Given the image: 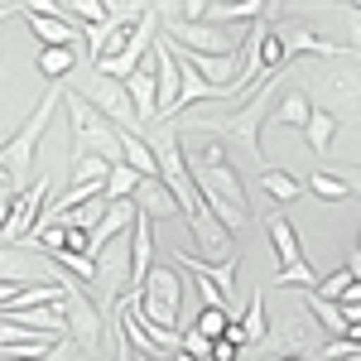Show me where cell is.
<instances>
[{"mask_svg": "<svg viewBox=\"0 0 361 361\" xmlns=\"http://www.w3.org/2000/svg\"><path fill=\"white\" fill-rule=\"evenodd\" d=\"M44 361H92V357H82V352H78V347H73L68 337H58V342H54V352H49Z\"/></svg>", "mask_w": 361, "mask_h": 361, "instance_id": "cell-31", "label": "cell"}, {"mask_svg": "<svg viewBox=\"0 0 361 361\" xmlns=\"http://www.w3.org/2000/svg\"><path fill=\"white\" fill-rule=\"evenodd\" d=\"M106 173H111V164L106 159H97V154H82V159H73V183H106Z\"/></svg>", "mask_w": 361, "mask_h": 361, "instance_id": "cell-26", "label": "cell"}, {"mask_svg": "<svg viewBox=\"0 0 361 361\" xmlns=\"http://www.w3.org/2000/svg\"><path fill=\"white\" fill-rule=\"evenodd\" d=\"M342 15H347V44H342V49L361 54V10L357 5H342Z\"/></svg>", "mask_w": 361, "mask_h": 361, "instance_id": "cell-29", "label": "cell"}, {"mask_svg": "<svg viewBox=\"0 0 361 361\" xmlns=\"http://www.w3.org/2000/svg\"><path fill=\"white\" fill-rule=\"evenodd\" d=\"M154 25H159V10L149 5V15L140 20L135 29H130V39H126V49L116 58H106V63H97V78H111V82H126L130 73H140V63H145V54H149V44H154Z\"/></svg>", "mask_w": 361, "mask_h": 361, "instance_id": "cell-8", "label": "cell"}, {"mask_svg": "<svg viewBox=\"0 0 361 361\" xmlns=\"http://www.w3.org/2000/svg\"><path fill=\"white\" fill-rule=\"evenodd\" d=\"M337 178L347 183V193H352V197H361V164H352V169H337Z\"/></svg>", "mask_w": 361, "mask_h": 361, "instance_id": "cell-33", "label": "cell"}, {"mask_svg": "<svg viewBox=\"0 0 361 361\" xmlns=\"http://www.w3.org/2000/svg\"><path fill=\"white\" fill-rule=\"evenodd\" d=\"M207 361H241V347H236V342H226V337H217V342H212V357Z\"/></svg>", "mask_w": 361, "mask_h": 361, "instance_id": "cell-32", "label": "cell"}, {"mask_svg": "<svg viewBox=\"0 0 361 361\" xmlns=\"http://www.w3.org/2000/svg\"><path fill=\"white\" fill-rule=\"evenodd\" d=\"M25 20H29V34L39 39V49H68V54L87 49V29H78L73 20L54 15V0H34V5H25Z\"/></svg>", "mask_w": 361, "mask_h": 361, "instance_id": "cell-7", "label": "cell"}, {"mask_svg": "<svg viewBox=\"0 0 361 361\" xmlns=\"http://www.w3.org/2000/svg\"><path fill=\"white\" fill-rule=\"evenodd\" d=\"M347 289H352V275H347V270H337V275L318 279V289H313V294H318V299H333V304H337Z\"/></svg>", "mask_w": 361, "mask_h": 361, "instance_id": "cell-27", "label": "cell"}, {"mask_svg": "<svg viewBox=\"0 0 361 361\" xmlns=\"http://www.w3.org/2000/svg\"><path fill=\"white\" fill-rule=\"evenodd\" d=\"M275 289H299V294H313L318 289V275H313V260L294 265V270H279L275 275Z\"/></svg>", "mask_w": 361, "mask_h": 361, "instance_id": "cell-25", "label": "cell"}, {"mask_svg": "<svg viewBox=\"0 0 361 361\" xmlns=\"http://www.w3.org/2000/svg\"><path fill=\"white\" fill-rule=\"evenodd\" d=\"M121 164L130 169V173H140V178H159V159H154V149L145 145V135H130L121 140Z\"/></svg>", "mask_w": 361, "mask_h": 361, "instance_id": "cell-17", "label": "cell"}, {"mask_svg": "<svg viewBox=\"0 0 361 361\" xmlns=\"http://www.w3.org/2000/svg\"><path fill=\"white\" fill-rule=\"evenodd\" d=\"M63 116H68V135H73V159L97 154V159H106L111 169L121 164V140L130 135V130H121L116 121H106L78 87L63 92ZM73 159H68V164H73Z\"/></svg>", "mask_w": 361, "mask_h": 361, "instance_id": "cell-2", "label": "cell"}, {"mask_svg": "<svg viewBox=\"0 0 361 361\" xmlns=\"http://www.w3.org/2000/svg\"><path fill=\"white\" fill-rule=\"evenodd\" d=\"M49 193H54V178L39 169V173H34V183L15 197L10 222H5V231H0V246H20V241H29V236H34V226L44 222V202H49Z\"/></svg>", "mask_w": 361, "mask_h": 361, "instance_id": "cell-6", "label": "cell"}, {"mask_svg": "<svg viewBox=\"0 0 361 361\" xmlns=\"http://www.w3.org/2000/svg\"><path fill=\"white\" fill-rule=\"evenodd\" d=\"M135 188H140V173H130L126 164H116L111 173H106V183H102V197H106V202H130Z\"/></svg>", "mask_w": 361, "mask_h": 361, "instance_id": "cell-20", "label": "cell"}, {"mask_svg": "<svg viewBox=\"0 0 361 361\" xmlns=\"http://www.w3.org/2000/svg\"><path fill=\"white\" fill-rule=\"evenodd\" d=\"M241 323V333H246V352H265V342H270V318H265V289H255L246 299V313L236 318Z\"/></svg>", "mask_w": 361, "mask_h": 361, "instance_id": "cell-14", "label": "cell"}, {"mask_svg": "<svg viewBox=\"0 0 361 361\" xmlns=\"http://www.w3.org/2000/svg\"><path fill=\"white\" fill-rule=\"evenodd\" d=\"M226 323H231V308H202L188 328L197 337H207V342H217V337H226Z\"/></svg>", "mask_w": 361, "mask_h": 361, "instance_id": "cell-22", "label": "cell"}, {"mask_svg": "<svg viewBox=\"0 0 361 361\" xmlns=\"http://www.w3.org/2000/svg\"><path fill=\"white\" fill-rule=\"evenodd\" d=\"M73 63H78V54H68V49H39V78L49 87H63Z\"/></svg>", "mask_w": 361, "mask_h": 361, "instance_id": "cell-19", "label": "cell"}, {"mask_svg": "<svg viewBox=\"0 0 361 361\" xmlns=\"http://www.w3.org/2000/svg\"><path fill=\"white\" fill-rule=\"evenodd\" d=\"M183 226L193 231V241H197V250H202L207 265H226V260H236V241H231V231H226L207 207L193 212V217H183Z\"/></svg>", "mask_w": 361, "mask_h": 361, "instance_id": "cell-10", "label": "cell"}, {"mask_svg": "<svg viewBox=\"0 0 361 361\" xmlns=\"http://www.w3.org/2000/svg\"><path fill=\"white\" fill-rule=\"evenodd\" d=\"M15 183H10V178H5V173H0V231H5V222H10V207H15Z\"/></svg>", "mask_w": 361, "mask_h": 361, "instance_id": "cell-30", "label": "cell"}, {"mask_svg": "<svg viewBox=\"0 0 361 361\" xmlns=\"http://www.w3.org/2000/svg\"><path fill=\"white\" fill-rule=\"evenodd\" d=\"M318 337H323V328H318V323L308 318V308L294 299V304L270 323V342H265V352H275V357H308V361H313V357H318V347H323Z\"/></svg>", "mask_w": 361, "mask_h": 361, "instance_id": "cell-5", "label": "cell"}, {"mask_svg": "<svg viewBox=\"0 0 361 361\" xmlns=\"http://www.w3.org/2000/svg\"><path fill=\"white\" fill-rule=\"evenodd\" d=\"M342 361H361V352H357V357H342Z\"/></svg>", "mask_w": 361, "mask_h": 361, "instance_id": "cell-37", "label": "cell"}, {"mask_svg": "<svg viewBox=\"0 0 361 361\" xmlns=\"http://www.w3.org/2000/svg\"><path fill=\"white\" fill-rule=\"evenodd\" d=\"M342 337H352V342H357V347H361V323H352V328H347V333H342Z\"/></svg>", "mask_w": 361, "mask_h": 361, "instance_id": "cell-36", "label": "cell"}, {"mask_svg": "<svg viewBox=\"0 0 361 361\" xmlns=\"http://www.w3.org/2000/svg\"><path fill=\"white\" fill-rule=\"evenodd\" d=\"M255 361H308V357H275V352H260Z\"/></svg>", "mask_w": 361, "mask_h": 361, "instance_id": "cell-35", "label": "cell"}, {"mask_svg": "<svg viewBox=\"0 0 361 361\" xmlns=\"http://www.w3.org/2000/svg\"><path fill=\"white\" fill-rule=\"evenodd\" d=\"M135 212L145 217V222H173V217H183L178 197L169 193L159 178H140V188H135Z\"/></svg>", "mask_w": 361, "mask_h": 361, "instance_id": "cell-11", "label": "cell"}, {"mask_svg": "<svg viewBox=\"0 0 361 361\" xmlns=\"http://www.w3.org/2000/svg\"><path fill=\"white\" fill-rule=\"evenodd\" d=\"M308 193L313 197H323V202H347V183H342V178H337V173H323V169H318V173H308Z\"/></svg>", "mask_w": 361, "mask_h": 361, "instance_id": "cell-23", "label": "cell"}, {"mask_svg": "<svg viewBox=\"0 0 361 361\" xmlns=\"http://www.w3.org/2000/svg\"><path fill=\"white\" fill-rule=\"evenodd\" d=\"M49 265V260H44ZM44 265H34L29 255H20V246H0V279H10V284H20V289H29V284H44Z\"/></svg>", "mask_w": 361, "mask_h": 361, "instance_id": "cell-15", "label": "cell"}, {"mask_svg": "<svg viewBox=\"0 0 361 361\" xmlns=\"http://www.w3.org/2000/svg\"><path fill=\"white\" fill-rule=\"evenodd\" d=\"M260 188L275 197V202H294V197L304 193V183H299V178H294L289 169H270V164L260 169Z\"/></svg>", "mask_w": 361, "mask_h": 361, "instance_id": "cell-18", "label": "cell"}, {"mask_svg": "<svg viewBox=\"0 0 361 361\" xmlns=\"http://www.w3.org/2000/svg\"><path fill=\"white\" fill-rule=\"evenodd\" d=\"M188 275H193V284H197V299H202V308H226L212 279H207V275H197V270H188Z\"/></svg>", "mask_w": 361, "mask_h": 361, "instance_id": "cell-28", "label": "cell"}, {"mask_svg": "<svg viewBox=\"0 0 361 361\" xmlns=\"http://www.w3.org/2000/svg\"><path fill=\"white\" fill-rule=\"evenodd\" d=\"M63 92H68V87H49V92L39 97V106L25 116V126L0 145V173L15 183V193H25L29 183H34V159H39V149H44L49 126H54L58 111H63Z\"/></svg>", "mask_w": 361, "mask_h": 361, "instance_id": "cell-1", "label": "cell"}, {"mask_svg": "<svg viewBox=\"0 0 361 361\" xmlns=\"http://www.w3.org/2000/svg\"><path fill=\"white\" fill-rule=\"evenodd\" d=\"M333 135H337V121L328 111H313L308 116V126H304V140H308V149H318V154H328L333 149Z\"/></svg>", "mask_w": 361, "mask_h": 361, "instance_id": "cell-21", "label": "cell"}, {"mask_svg": "<svg viewBox=\"0 0 361 361\" xmlns=\"http://www.w3.org/2000/svg\"><path fill=\"white\" fill-rule=\"evenodd\" d=\"M78 92H82V97H87V102H92L102 116H106V121H116L121 130H135V135H140V121H135L130 97H126V82H111V78H97V73H92V78H87Z\"/></svg>", "mask_w": 361, "mask_h": 361, "instance_id": "cell-9", "label": "cell"}, {"mask_svg": "<svg viewBox=\"0 0 361 361\" xmlns=\"http://www.w3.org/2000/svg\"><path fill=\"white\" fill-rule=\"evenodd\" d=\"M260 73H279V68H289V58H284V44H279V34L270 25H265V34H260Z\"/></svg>", "mask_w": 361, "mask_h": 361, "instance_id": "cell-24", "label": "cell"}, {"mask_svg": "<svg viewBox=\"0 0 361 361\" xmlns=\"http://www.w3.org/2000/svg\"><path fill=\"white\" fill-rule=\"evenodd\" d=\"M318 68V82H313V111H328L342 121H357L361 116V63L357 58H333V63H313Z\"/></svg>", "mask_w": 361, "mask_h": 361, "instance_id": "cell-3", "label": "cell"}, {"mask_svg": "<svg viewBox=\"0 0 361 361\" xmlns=\"http://www.w3.org/2000/svg\"><path fill=\"white\" fill-rule=\"evenodd\" d=\"M135 361H140V357H135Z\"/></svg>", "mask_w": 361, "mask_h": 361, "instance_id": "cell-39", "label": "cell"}, {"mask_svg": "<svg viewBox=\"0 0 361 361\" xmlns=\"http://www.w3.org/2000/svg\"><path fill=\"white\" fill-rule=\"evenodd\" d=\"M265 236H270V250H275L279 270L304 265V246H299V231H294L289 217H270V222H265Z\"/></svg>", "mask_w": 361, "mask_h": 361, "instance_id": "cell-13", "label": "cell"}, {"mask_svg": "<svg viewBox=\"0 0 361 361\" xmlns=\"http://www.w3.org/2000/svg\"><path fill=\"white\" fill-rule=\"evenodd\" d=\"M342 270L352 275V284H361V250H357V246L347 250V265H342Z\"/></svg>", "mask_w": 361, "mask_h": 361, "instance_id": "cell-34", "label": "cell"}, {"mask_svg": "<svg viewBox=\"0 0 361 361\" xmlns=\"http://www.w3.org/2000/svg\"><path fill=\"white\" fill-rule=\"evenodd\" d=\"M169 260H173L178 275H188V270L207 275L212 284H217L222 304H231V294H236V260H226V265H207V260H197V255H188V250H169Z\"/></svg>", "mask_w": 361, "mask_h": 361, "instance_id": "cell-12", "label": "cell"}, {"mask_svg": "<svg viewBox=\"0 0 361 361\" xmlns=\"http://www.w3.org/2000/svg\"><path fill=\"white\" fill-rule=\"evenodd\" d=\"M270 116H275L279 126H294V130H304V126H308V116H313V102H308V92H304V87H284Z\"/></svg>", "mask_w": 361, "mask_h": 361, "instance_id": "cell-16", "label": "cell"}, {"mask_svg": "<svg viewBox=\"0 0 361 361\" xmlns=\"http://www.w3.org/2000/svg\"><path fill=\"white\" fill-rule=\"evenodd\" d=\"M357 250H361V231H357Z\"/></svg>", "mask_w": 361, "mask_h": 361, "instance_id": "cell-38", "label": "cell"}, {"mask_svg": "<svg viewBox=\"0 0 361 361\" xmlns=\"http://www.w3.org/2000/svg\"><path fill=\"white\" fill-rule=\"evenodd\" d=\"M197 183V197H202V207L217 217V222L236 236L241 226L250 222V197H246V183H241V173L231 164H217V169H197L193 173Z\"/></svg>", "mask_w": 361, "mask_h": 361, "instance_id": "cell-4", "label": "cell"}]
</instances>
